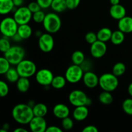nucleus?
<instances>
[{"mask_svg":"<svg viewBox=\"0 0 132 132\" xmlns=\"http://www.w3.org/2000/svg\"><path fill=\"white\" fill-rule=\"evenodd\" d=\"M12 116L14 121L21 125H28L34 117L32 108L28 104L20 103L14 106L12 110Z\"/></svg>","mask_w":132,"mask_h":132,"instance_id":"1","label":"nucleus"},{"mask_svg":"<svg viewBox=\"0 0 132 132\" xmlns=\"http://www.w3.org/2000/svg\"><path fill=\"white\" fill-rule=\"evenodd\" d=\"M18 26L13 17H5L0 21V33L2 36L11 39L17 34Z\"/></svg>","mask_w":132,"mask_h":132,"instance_id":"2","label":"nucleus"},{"mask_svg":"<svg viewBox=\"0 0 132 132\" xmlns=\"http://www.w3.org/2000/svg\"><path fill=\"white\" fill-rule=\"evenodd\" d=\"M61 19L60 17L54 12L48 13L45 15L43 22V26L45 30L50 34L57 32L61 27Z\"/></svg>","mask_w":132,"mask_h":132,"instance_id":"3","label":"nucleus"},{"mask_svg":"<svg viewBox=\"0 0 132 132\" xmlns=\"http://www.w3.org/2000/svg\"><path fill=\"white\" fill-rule=\"evenodd\" d=\"M118 77L112 73H105L99 77V86L104 91H115L119 86Z\"/></svg>","mask_w":132,"mask_h":132,"instance_id":"4","label":"nucleus"},{"mask_svg":"<svg viewBox=\"0 0 132 132\" xmlns=\"http://www.w3.org/2000/svg\"><path fill=\"white\" fill-rule=\"evenodd\" d=\"M4 56L9 61L11 65L16 66L19 62L24 59L25 50L22 46L14 45L4 54Z\"/></svg>","mask_w":132,"mask_h":132,"instance_id":"5","label":"nucleus"},{"mask_svg":"<svg viewBox=\"0 0 132 132\" xmlns=\"http://www.w3.org/2000/svg\"><path fill=\"white\" fill-rule=\"evenodd\" d=\"M18 73L20 77H30L36 74L37 72V67L32 61L28 59H23L15 66Z\"/></svg>","mask_w":132,"mask_h":132,"instance_id":"6","label":"nucleus"},{"mask_svg":"<svg viewBox=\"0 0 132 132\" xmlns=\"http://www.w3.org/2000/svg\"><path fill=\"white\" fill-rule=\"evenodd\" d=\"M85 72L80 65L73 64L70 66L65 72V78L67 82L76 84L82 79Z\"/></svg>","mask_w":132,"mask_h":132,"instance_id":"7","label":"nucleus"},{"mask_svg":"<svg viewBox=\"0 0 132 132\" xmlns=\"http://www.w3.org/2000/svg\"><path fill=\"white\" fill-rule=\"evenodd\" d=\"M13 18L19 25L28 24L32 19V13L28 9V6H21L15 9Z\"/></svg>","mask_w":132,"mask_h":132,"instance_id":"8","label":"nucleus"},{"mask_svg":"<svg viewBox=\"0 0 132 132\" xmlns=\"http://www.w3.org/2000/svg\"><path fill=\"white\" fill-rule=\"evenodd\" d=\"M88 98L85 92L81 90H73L68 95V101L70 103L75 107L86 106Z\"/></svg>","mask_w":132,"mask_h":132,"instance_id":"9","label":"nucleus"},{"mask_svg":"<svg viewBox=\"0 0 132 132\" xmlns=\"http://www.w3.org/2000/svg\"><path fill=\"white\" fill-rule=\"evenodd\" d=\"M38 46L39 49L45 53H48L53 50L54 47V39L51 34L43 33L39 37Z\"/></svg>","mask_w":132,"mask_h":132,"instance_id":"10","label":"nucleus"},{"mask_svg":"<svg viewBox=\"0 0 132 132\" xmlns=\"http://www.w3.org/2000/svg\"><path fill=\"white\" fill-rule=\"evenodd\" d=\"M35 75L37 83L43 86H48L51 85L54 77L52 71L46 68L39 70Z\"/></svg>","mask_w":132,"mask_h":132,"instance_id":"11","label":"nucleus"},{"mask_svg":"<svg viewBox=\"0 0 132 132\" xmlns=\"http://www.w3.org/2000/svg\"><path fill=\"white\" fill-rule=\"evenodd\" d=\"M30 130L32 132H45L47 128V123L44 117L34 116L29 122Z\"/></svg>","mask_w":132,"mask_h":132,"instance_id":"12","label":"nucleus"},{"mask_svg":"<svg viewBox=\"0 0 132 132\" xmlns=\"http://www.w3.org/2000/svg\"><path fill=\"white\" fill-rule=\"evenodd\" d=\"M107 52V46L106 43L97 40L92 44L90 46V54L94 58L99 59L104 56Z\"/></svg>","mask_w":132,"mask_h":132,"instance_id":"13","label":"nucleus"},{"mask_svg":"<svg viewBox=\"0 0 132 132\" xmlns=\"http://www.w3.org/2000/svg\"><path fill=\"white\" fill-rule=\"evenodd\" d=\"M99 77L96 73L89 70L84 73L82 81L85 86L88 88H94L99 85Z\"/></svg>","mask_w":132,"mask_h":132,"instance_id":"14","label":"nucleus"},{"mask_svg":"<svg viewBox=\"0 0 132 132\" xmlns=\"http://www.w3.org/2000/svg\"><path fill=\"white\" fill-rule=\"evenodd\" d=\"M53 114L56 118L63 119L69 116L70 109L66 104L59 103L55 104L53 108Z\"/></svg>","mask_w":132,"mask_h":132,"instance_id":"15","label":"nucleus"},{"mask_svg":"<svg viewBox=\"0 0 132 132\" xmlns=\"http://www.w3.org/2000/svg\"><path fill=\"white\" fill-rule=\"evenodd\" d=\"M110 14L113 19L119 21L126 15V10L121 4L112 5L110 9Z\"/></svg>","mask_w":132,"mask_h":132,"instance_id":"16","label":"nucleus"},{"mask_svg":"<svg viewBox=\"0 0 132 132\" xmlns=\"http://www.w3.org/2000/svg\"><path fill=\"white\" fill-rule=\"evenodd\" d=\"M118 28L125 34L132 32V17L125 16L118 21Z\"/></svg>","mask_w":132,"mask_h":132,"instance_id":"17","label":"nucleus"},{"mask_svg":"<svg viewBox=\"0 0 132 132\" xmlns=\"http://www.w3.org/2000/svg\"><path fill=\"white\" fill-rule=\"evenodd\" d=\"M89 114L88 108L86 106H76L73 111V117L77 121H82L86 119Z\"/></svg>","mask_w":132,"mask_h":132,"instance_id":"18","label":"nucleus"},{"mask_svg":"<svg viewBox=\"0 0 132 132\" xmlns=\"http://www.w3.org/2000/svg\"><path fill=\"white\" fill-rule=\"evenodd\" d=\"M16 9L12 0H0V15H6Z\"/></svg>","mask_w":132,"mask_h":132,"instance_id":"19","label":"nucleus"},{"mask_svg":"<svg viewBox=\"0 0 132 132\" xmlns=\"http://www.w3.org/2000/svg\"><path fill=\"white\" fill-rule=\"evenodd\" d=\"M17 33L22 39H27L32 36V28L28 24H20L18 26Z\"/></svg>","mask_w":132,"mask_h":132,"instance_id":"20","label":"nucleus"},{"mask_svg":"<svg viewBox=\"0 0 132 132\" xmlns=\"http://www.w3.org/2000/svg\"><path fill=\"white\" fill-rule=\"evenodd\" d=\"M16 88L21 93H26L28 91L30 87V82L29 78L20 77L16 82Z\"/></svg>","mask_w":132,"mask_h":132,"instance_id":"21","label":"nucleus"},{"mask_svg":"<svg viewBox=\"0 0 132 132\" xmlns=\"http://www.w3.org/2000/svg\"><path fill=\"white\" fill-rule=\"evenodd\" d=\"M34 116L37 117H44L46 116L48 113V110L47 106L44 103H37L32 107Z\"/></svg>","mask_w":132,"mask_h":132,"instance_id":"22","label":"nucleus"},{"mask_svg":"<svg viewBox=\"0 0 132 132\" xmlns=\"http://www.w3.org/2000/svg\"><path fill=\"white\" fill-rule=\"evenodd\" d=\"M112 32V30L107 27L101 28L97 33V39L104 43L110 41Z\"/></svg>","mask_w":132,"mask_h":132,"instance_id":"23","label":"nucleus"},{"mask_svg":"<svg viewBox=\"0 0 132 132\" xmlns=\"http://www.w3.org/2000/svg\"><path fill=\"white\" fill-rule=\"evenodd\" d=\"M125 34L120 30H115L112 32L110 41L115 45H119L124 42L125 39Z\"/></svg>","mask_w":132,"mask_h":132,"instance_id":"24","label":"nucleus"},{"mask_svg":"<svg viewBox=\"0 0 132 132\" xmlns=\"http://www.w3.org/2000/svg\"><path fill=\"white\" fill-rule=\"evenodd\" d=\"M5 76L6 81L11 83H15L20 77L16 68H14V67H10L9 70L6 72Z\"/></svg>","mask_w":132,"mask_h":132,"instance_id":"25","label":"nucleus"},{"mask_svg":"<svg viewBox=\"0 0 132 132\" xmlns=\"http://www.w3.org/2000/svg\"><path fill=\"white\" fill-rule=\"evenodd\" d=\"M50 7L55 12H63L67 9L66 0H53Z\"/></svg>","mask_w":132,"mask_h":132,"instance_id":"26","label":"nucleus"},{"mask_svg":"<svg viewBox=\"0 0 132 132\" xmlns=\"http://www.w3.org/2000/svg\"><path fill=\"white\" fill-rule=\"evenodd\" d=\"M67 82V81L65 77H63L61 76H54V78H53L51 86L54 88L59 90V89H62L65 86Z\"/></svg>","mask_w":132,"mask_h":132,"instance_id":"27","label":"nucleus"},{"mask_svg":"<svg viewBox=\"0 0 132 132\" xmlns=\"http://www.w3.org/2000/svg\"><path fill=\"white\" fill-rule=\"evenodd\" d=\"M99 100L101 103L105 105H108L113 103V97L110 92L103 90L99 95Z\"/></svg>","mask_w":132,"mask_h":132,"instance_id":"28","label":"nucleus"},{"mask_svg":"<svg viewBox=\"0 0 132 132\" xmlns=\"http://www.w3.org/2000/svg\"><path fill=\"white\" fill-rule=\"evenodd\" d=\"M71 59H72L73 64L81 65L85 60V54L81 50H76V51L73 52V54H72Z\"/></svg>","mask_w":132,"mask_h":132,"instance_id":"29","label":"nucleus"},{"mask_svg":"<svg viewBox=\"0 0 132 132\" xmlns=\"http://www.w3.org/2000/svg\"><path fill=\"white\" fill-rule=\"evenodd\" d=\"M126 65L123 63L118 62L113 65L112 68V73H113L117 77H120L126 72Z\"/></svg>","mask_w":132,"mask_h":132,"instance_id":"30","label":"nucleus"},{"mask_svg":"<svg viewBox=\"0 0 132 132\" xmlns=\"http://www.w3.org/2000/svg\"><path fill=\"white\" fill-rule=\"evenodd\" d=\"M10 63L4 56H0V75H5L10 68Z\"/></svg>","mask_w":132,"mask_h":132,"instance_id":"31","label":"nucleus"},{"mask_svg":"<svg viewBox=\"0 0 132 132\" xmlns=\"http://www.w3.org/2000/svg\"><path fill=\"white\" fill-rule=\"evenodd\" d=\"M9 39L4 36L0 37V52L5 54L12 46Z\"/></svg>","mask_w":132,"mask_h":132,"instance_id":"32","label":"nucleus"},{"mask_svg":"<svg viewBox=\"0 0 132 132\" xmlns=\"http://www.w3.org/2000/svg\"><path fill=\"white\" fill-rule=\"evenodd\" d=\"M122 108L125 113L129 116H132V98L125 99L122 103Z\"/></svg>","mask_w":132,"mask_h":132,"instance_id":"33","label":"nucleus"},{"mask_svg":"<svg viewBox=\"0 0 132 132\" xmlns=\"http://www.w3.org/2000/svg\"><path fill=\"white\" fill-rule=\"evenodd\" d=\"M9 93V86L7 82L0 79V97L3 98L7 96Z\"/></svg>","mask_w":132,"mask_h":132,"instance_id":"34","label":"nucleus"},{"mask_svg":"<svg viewBox=\"0 0 132 132\" xmlns=\"http://www.w3.org/2000/svg\"><path fill=\"white\" fill-rule=\"evenodd\" d=\"M45 15L46 14H45V12L41 10L32 14V20L35 23H43L44 19H45Z\"/></svg>","mask_w":132,"mask_h":132,"instance_id":"35","label":"nucleus"},{"mask_svg":"<svg viewBox=\"0 0 132 132\" xmlns=\"http://www.w3.org/2000/svg\"><path fill=\"white\" fill-rule=\"evenodd\" d=\"M62 127L64 130H70L73 127V121L69 116L62 119Z\"/></svg>","mask_w":132,"mask_h":132,"instance_id":"36","label":"nucleus"},{"mask_svg":"<svg viewBox=\"0 0 132 132\" xmlns=\"http://www.w3.org/2000/svg\"><path fill=\"white\" fill-rule=\"evenodd\" d=\"M85 41L88 44H90V45H92L94 43H95L97 40H98L97 34L94 33L93 32H89L86 33V35H85Z\"/></svg>","mask_w":132,"mask_h":132,"instance_id":"37","label":"nucleus"},{"mask_svg":"<svg viewBox=\"0 0 132 132\" xmlns=\"http://www.w3.org/2000/svg\"><path fill=\"white\" fill-rule=\"evenodd\" d=\"M81 0H66L67 9L69 10H74L80 5Z\"/></svg>","mask_w":132,"mask_h":132,"instance_id":"38","label":"nucleus"},{"mask_svg":"<svg viewBox=\"0 0 132 132\" xmlns=\"http://www.w3.org/2000/svg\"><path fill=\"white\" fill-rule=\"evenodd\" d=\"M27 6H28V9L32 12V14L36 12L37 11H39V10H41L42 9L37 1H32V2H30Z\"/></svg>","mask_w":132,"mask_h":132,"instance_id":"39","label":"nucleus"},{"mask_svg":"<svg viewBox=\"0 0 132 132\" xmlns=\"http://www.w3.org/2000/svg\"><path fill=\"white\" fill-rule=\"evenodd\" d=\"M53 0H36L42 9H48L51 6Z\"/></svg>","mask_w":132,"mask_h":132,"instance_id":"40","label":"nucleus"},{"mask_svg":"<svg viewBox=\"0 0 132 132\" xmlns=\"http://www.w3.org/2000/svg\"><path fill=\"white\" fill-rule=\"evenodd\" d=\"M82 132H98L97 128L96 126H94V125H88L84 128L82 130Z\"/></svg>","mask_w":132,"mask_h":132,"instance_id":"41","label":"nucleus"},{"mask_svg":"<svg viewBox=\"0 0 132 132\" xmlns=\"http://www.w3.org/2000/svg\"><path fill=\"white\" fill-rule=\"evenodd\" d=\"M46 132H63V130L57 126H48Z\"/></svg>","mask_w":132,"mask_h":132,"instance_id":"42","label":"nucleus"},{"mask_svg":"<svg viewBox=\"0 0 132 132\" xmlns=\"http://www.w3.org/2000/svg\"><path fill=\"white\" fill-rule=\"evenodd\" d=\"M12 1L14 6L16 8L23 6V4L24 3V0H12Z\"/></svg>","mask_w":132,"mask_h":132,"instance_id":"43","label":"nucleus"},{"mask_svg":"<svg viewBox=\"0 0 132 132\" xmlns=\"http://www.w3.org/2000/svg\"><path fill=\"white\" fill-rule=\"evenodd\" d=\"M11 39L13 40V41H15V42H19V41H21V40H23L22 39L21 37L18 34V33H17L16 34L14 35V36H13Z\"/></svg>","mask_w":132,"mask_h":132,"instance_id":"44","label":"nucleus"},{"mask_svg":"<svg viewBox=\"0 0 132 132\" xmlns=\"http://www.w3.org/2000/svg\"><path fill=\"white\" fill-rule=\"evenodd\" d=\"M14 132H28V130L22 127H18L14 130Z\"/></svg>","mask_w":132,"mask_h":132,"instance_id":"45","label":"nucleus"},{"mask_svg":"<svg viewBox=\"0 0 132 132\" xmlns=\"http://www.w3.org/2000/svg\"><path fill=\"white\" fill-rule=\"evenodd\" d=\"M2 128H3L4 130H6V131H9V128H10V125H9V123H5V124H3V126H2Z\"/></svg>","mask_w":132,"mask_h":132,"instance_id":"46","label":"nucleus"},{"mask_svg":"<svg viewBox=\"0 0 132 132\" xmlns=\"http://www.w3.org/2000/svg\"><path fill=\"white\" fill-rule=\"evenodd\" d=\"M128 92L129 95L132 97V82L129 85L128 87Z\"/></svg>","mask_w":132,"mask_h":132,"instance_id":"47","label":"nucleus"},{"mask_svg":"<svg viewBox=\"0 0 132 132\" xmlns=\"http://www.w3.org/2000/svg\"><path fill=\"white\" fill-rule=\"evenodd\" d=\"M110 3L112 5H117L120 3V0H110Z\"/></svg>","mask_w":132,"mask_h":132,"instance_id":"48","label":"nucleus"},{"mask_svg":"<svg viewBox=\"0 0 132 132\" xmlns=\"http://www.w3.org/2000/svg\"><path fill=\"white\" fill-rule=\"evenodd\" d=\"M35 34H36V36H37V37H38V38H39V37L40 36L43 34V33L40 30H37L36 32V33H35Z\"/></svg>","mask_w":132,"mask_h":132,"instance_id":"49","label":"nucleus"},{"mask_svg":"<svg viewBox=\"0 0 132 132\" xmlns=\"http://www.w3.org/2000/svg\"><path fill=\"white\" fill-rule=\"evenodd\" d=\"M35 104H36V103H35L34 102V101H30V102H29V103H28V105H29V106H30L32 107H32L34 106L35 105Z\"/></svg>","mask_w":132,"mask_h":132,"instance_id":"50","label":"nucleus"},{"mask_svg":"<svg viewBox=\"0 0 132 132\" xmlns=\"http://www.w3.org/2000/svg\"><path fill=\"white\" fill-rule=\"evenodd\" d=\"M0 132H7V131H6V130H4L3 128H1L0 129Z\"/></svg>","mask_w":132,"mask_h":132,"instance_id":"51","label":"nucleus"}]
</instances>
